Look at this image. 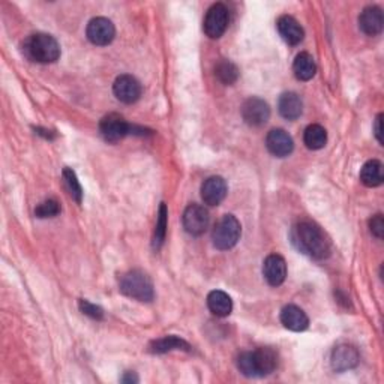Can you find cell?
Here are the masks:
<instances>
[{
    "mask_svg": "<svg viewBox=\"0 0 384 384\" xmlns=\"http://www.w3.org/2000/svg\"><path fill=\"white\" fill-rule=\"evenodd\" d=\"M293 244L298 246L299 251L308 254L312 258H326L330 254V242L314 222L302 221L293 228Z\"/></svg>",
    "mask_w": 384,
    "mask_h": 384,
    "instance_id": "obj_1",
    "label": "cell"
},
{
    "mask_svg": "<svg viewBox=\"0 0 384 384\" xmlns=\"http://www.w3.org/2000/svg\"><path fill=\"white\" fill-rule=\"evenodd\" d=\"M278 366V356L272 348H258L239 356L237 368L245 377H264L272 374Z\"/></svg>",
    "mask_w": 384,
    "mask_h": 384,
    "instance_id": "obj_2",
    "label": "cell"
},
{
    "mask_svg": "<svg viewBox=\"0 0 384 384\" xmlns=\"http://www.w3.org/2000/svg\"><path fill=\"white\" fill-rule=\"evenodd\" d=\"M24 55L38 64H53L60 57L59 42L47 33L32 35L23 44Z\"/></svg>",
    "mask_w": 384,
    "mask_h": 384,
    "instance_id": "obj_3",
    "label": "cell"
},
{
    "mask_svg": "<svg viewBox=\"0 0 384 384\" xmlns=\"http://www.w3.org/2000/svg\"><path fill=\"white\" fill-rule=\"evenodd\" d=\"M120 291L125 296L140 302H150L155 298L154 285H152L150 278L140 271H131L122 276Z\"/></svg>",
    "mask_w": 384,
    "mask_h": 384,
    "instance_id": "obj_4",
    "label": "cell"
},
{
    "mask_svg": "<svg viewBox=\"0 0 384 384\" xmlns=\"http://www.w3.org/2000/svg\"><path fill=\"white\" fill-rule=\"evenodd\" d=\"M240 233H242V227H240V222L236 219V217H222L212 231L213 245L221 249V251H227V249H231L239 242Z\"/></svg>",
    "mask_w": 384,
    "mask_h": 384,
    "instance_id": "obj_5",
    "label": "cell"
},
{
    "mask_svg": "<svg viewBox=\"0 0 384 384\" xmlns=\"http://www.w3.org/2000/svg\"><path fill=\"white\" fill-rule=\"evenodd\" d=\"M228 28V10L226 5L215 3L210 6L206 17H204L203 29L204 33L212 39H218L226 33Z\"/></svg>",
    "mask_w": 384,
    "mask_h": 384,
    "instance_id": "obj_6",
    "label": "cell"
},
{
    "mask_svg": "<svg viewBox=\"0 0 384 384\" xmlns=\"http://www.w3.org/2000/svg\"><path fill=\"white\" fill-rule=\"evenodd\" d=\"M209 212L200 204H191L183 213V227L192 236H201L209 227Z\"/></svg>",
    "mask_w": 384,
    "mask_h": 384,
    "instance_id": "obj_7",
    "label": "cell"
},
{
    "mask_svg": "<svg viewBox=\"0 0 384 384\" xmlns=\"http://www.w3.org/2000/svg\"><path fill=\"white\" fill-rule=\"evenodd\" d=\"M100 132L105 141L118 143L131 132V125H128L120 114L111 113L101 120Z\"/></svg>",
    "mask_w": 384,
    "mask_h": 384,
    "instance_id": "obj_8",
    "label": "cell"
},
{
    "mask_svg": "<svg viewBox=\"0 0 384 384\" xmlns=\"http://www.w3.org/2000/svg\"><path fill=\"white\" fill-rule=\"evenodd\" d=\"M87 39L91 41L95 46H109V44L114 39L116 29L114 24L105 19V17H96V19L91 20L87 24Z\"/></svg>",
    "mask_w": 384,
    "mask_h": 384,
    "instance_id": "obj_9",
    "label": "cell"
},
{
    "mask_svg": "<svg viewBox=\"0 0 384 384\" xmlns=\"http://www.w3.org/2000/svg\"><path fill=\"white\" fill-rule=\"evenodd\" d=\"M242 118L249 127H262L271 118L269 104L262 98H249L242 105Z\"/></svg>",
    "mask_w": 384,
    "mask_h": 384,
    "instance_id": "obj_10",
    "label": "cell"
},
{
    "mask_svg": "<svg viewBox=\"0 0 384 384\" xmlns=\"http://www.w3.org/2000/svg\"><path fill=\"white\" fill-rule=\"evenodd\" d=\"M113 92L116 98L123 104H134L141 96V84L132 75H120L116 78L113 84Z\"/></svg>",
    "mask_w": 384,
    "mask_h": 384,
    "instance_id": "obj_11",
    "label": "cell"
},
{
    "mask_svg": "<svg viewBox=\"0 0 384 384\" xmlns=\"http://www.w3.org/2000/svg\"><path fill=\"white\" fill-rule=\"evenodd\" d=\"M227 195V183L221 176H212L201 185V199L209 206H218Z\"/></svg>",
    "mask_w": 384,
    "mask_h": 384,
    "instance_id": "obj_12",
    "label": "cell"
},
{
    "mask_svg": "<svg viewBox=\"0 0 384 384\" xmlns=\"http://www.w3.org/2000/svg\"><path fill=\"white\" fill-rule=\"evenodd\" d=\"M266 146L273 156L285 158L293 152L294 143L289 132H285L284 129H272L266 137Z\"/></svg>",
    "mask_w": 384,
    "mask_h": 384,
    "instance_id": "obj_13",
    "label": "cell"
},
{
    "mask_svg": "<svg viewBox=\"0 0 384 384\" xmlns=\"http://www.w3.org/2000/svg\"><path fill=\"white\" fill-rule=\"evenodd\" d=\"M263 273L266 281L269 282L272 287H280L285 281V276H287V263H285L281 255L272 254L264 260Z\"/></svg>",
    "mask_w": 384,
    "mask_h": 384,
    "instance_id": "obj_14",
    "label": "cell"
},
{
    "mask_svg": "<svg viewBox=\"0 0 384 384\" xmlns=\"http://www.w3.org/2000/svg\"><path fill=\"white\" fill-rule=\"evenodd\" d=\"M384 17L378 6L365 8L359 15V28L368 37H377L383 32Z\"/></svg>",
    "mask_w": 384,
    "mask_h": 384,
    "instance_id": "obj_15",
    "label": "cell"
},
{
    "mask_svg": "<svg viewBox=\"0 0 384 384\" xmlns=\"http://www.w3.org/2000/svg\"><path fill=\"white\" fill-rule=\"evenodd\" d=\"M332 368L336 372H344L354 368L359 363V353L353 345H338L332 353Z\"/></svg>",
    "mask_w": 384,
    "mask_h": 384,
    "instance_id": "obj_16",
    "label": "cell"
},
{
    "mask_svg": "<svg viewBox=\"0 0 384 384\" xmlns=\"http://www.w3.org/2000/svg\"><path fill=\"white\" fill-rule=\"evenodd\" d=\"M276 28H278L281 38L287 44H290V46H298V44L303 41V37H305L302 26L290 15L280 17L278 23H276Z\"/></svg>",
    "mask_w": 384,
    "mask_h": 384,
    "instance_id": "obj_17",
    "label": "cell"
},
{
    "mask_svg": "<svg viewBox=\"0 0 384 384\" xmlns=\"http://www.w3.org/2000/svg\"><path fill=\"white\" fill-rule=\"evenodd\" d=\"M281 323L285 329L293 330V332H303L309 326L308 316L296 305L285 307L281 312Z\"/></svg>",
    "mask_w": 384,
    "mask_h": 384,
    "instance_id": "obj_18",
    "label": "cell"
},
{
    "mask_svg": "<svg viewBox=\"0 0 384 384\" xmlns=\"http://www.w3.org/2000/svg\"><path fill=\"white\" fill-rule=\"evenodd\" d=\"M280 113L284 119L287 120H296L302 116L303 111V104L300 96L294 92H287L281 95L280 102H278Z\"/></svg>",
    "mask_w": 384,
    "mask_h": 384,
    "instance_id": "obj_19",
    "label": "cell"
},
{
    "mask_svg": "<svg viewBox=\"0 0 384 384\" xmlns=\"http://www.w3.org/2000/svg\"><path fill=\"white\" fill-rule=\"evenodd\" d=\"M208 307L213 316L217 317H228L233 311V302L227 293L215 290L210 291L208 296Z\"/></svg>",
    "mask_w": 384,
    "mask_h": 384,
    "instance_id": "obj_20",
    "label": "cell"
},
{
    "mask_svg": "<svg viewBox=\"0 0 384 384\" xmlns=\"http://www.w3.org/2000/svg\"><path fill=\"white\" fill-rule=\"evenodd\" d=\"M293 71L294 75H296V78L300 80V82H309L317 73L314 57H312L309 53H300L296 60H294Z\"/></svg>",
    "mask_w": 384,
    "mask_h": 384,
    "instance_id": "obj_21",
    "label": "cell"
},
{
    "mask_svg": "<svg viewBox=\"0 0 384 384\" xmlns=\"http://www.w3.org/2000/svg\"><path fill=\"white\" fill-rule=\"evenodd\" d=\"M360 181L365 186L375 188L380 186L384 181L383 164L377 159H372L366 163L360 170Z\"/></svg>",
    "mask_w": 384,
    "mask_h": 384,
    "instance_id": "obj_22",
    "label": "cell"
},
{
    "mask_svg": "<svg viewBox=\"0 0 384 384\" xmlns=\"http://www.w3.org/2000/svg\"><path fill=\"white\" fill-rule=\"evenodd\" d=\"M173 350H190V344L185 342L183 339L177 338V336H165L161 338L158 341H154L150 344V351L156 353V354H163L167 351H173Z\"/></svg>",
    "mask_w": 384,
    "mask_h": 384,
    "instance_id": "obj_23",
    "label": "cell"
},
{
    "mask_svg": "<svg viewBox=\"0 0 384 384\" xmlns=\"http://www.w3.org/2000/svg\"><path fill=\"white\" fill-rule=\"evenodd\" d=\"M303 141L311 150L323 149L327 143V132L320 125H309L305 129V134H303Z\"/></svg>",
    "mask_w": 384,
    "mask_h": 384,
    "instance_id": "obj_24",
    "label": "cell"
},
{
    "mask_svg": "<svg viewBox=\"0 0 384 384\" xmlns=\"http://www.w3.org/2000/svg\"><path fill=\"white\" fill-rule=\"evenodd\" d=\"M215 74L219 78V82L224 84H233L239 78V69L230 60H221L215 68Z\"/></svg>",
    "mask_w": 384,
    "mask_h": 384,
    "instance_id": "obj_25",
    "label": "cell"
},
{
    "mask_svg": "<svg viewBox=\"0 0 384 384\" xmlns=\"http://www.w3.org/2000/svg\"><path fill=\"white\" fill-rule=\"evenodd\" d=\"M167 217H168V210L167 206L163 203L159 208V213H158V222H156V228H155V237H154V248L159 249L163 246L164 240H165V235H167Z\"/></svg>",
    "mask_w": 384,
    "mask_h": 384,
    "instance_id": "obj_26",
    "label": "cell"
},
{
    "mask_svg": "<svg viewBox=\"0 0 384 384\" xmlns=\"http://www.w3.org/2000/svg\"><path fill=\"white\" fill-rule=\"evenodd\" d=\"M64 181H65V186H66L68 192L71 194V197H73L77 203H82L83 188H82V185H80L78 179L73 170L71 168L64 170Z\"/></svg>",
    "mask_w": 384,
    "mask_h": 384,
    "instance_id": "obj_27",
    "label": "cell"
},
{
    "mask_svg": "<svg viewBox=\"0 0 384 384\" xmlns=\"http://www.w3.org/2000/svg\"><path fill=\"white\" fill-rule=\"evenodd\" d=\"M60 213V206L56 200H47L42 201L39 206L35 209V215L38 218L44 219V218H53Z\"/></svg>",
    "mask_w": 384,
    "mask_h": 384,
    "instance_id": "obj_28",
    "label": "cell"
},
{
    "mask_svg": "<svg viewBox=\"0 0 384 384\" xmlns=\"http://www.w3.org/2000/svg\"><path fill=\"white\" fill-rule=\"evenodd\" d=\"M80 309H82L84 316H89L93 320H101L104 317V311L87 300H80Z\"/></svg>",
    "mask_w": 384,
    "mask_h": 384,
    "instance_id": "obj_29",
    "label": "cell"
},
{
    "mask_svg": "<svg viewBox=\"0 0 384 384\" xmlns=\"http://www.w3.org/2000/svg\"><path fill=\"white\" fill-rule=\"evenodd\" d=\"M369 228H371V233L375 237L381 239L384 236V219H383V215L372 217L371 221H369Z\"/></svg>",
    "mask_w": 384,
    "mask_h": 384,
    "instance_id": "obj_30",
    "label": "cell"
},
{
    "mask_svg": "<svg viewBox=\"0 0 384 384\" xmlns=\"http://www.w3.org/2000/svg\"><path fill=\"white\" fill-rule=\"evenodd\" d=\"M383 114H378L377 119H375V125H374V131H375V137H377L380 145H383Z\"/></svg>",
    "mask_w": 384,
    "mask_h": 384,
    "instance_id": "obj_31",
    "label": "cell"
},
{
    "mask_svg": "<svg viewBox=\"0 0 384 384\" xmlns=\"http://www.w3.org/2000/svg\"><path fill=\"white\" fill-rule=\"evenodd\" d=\"M122 381H123V383H132V381L136 383V381H138V378L136 377V375H131V372H129V374L125 375V377L122 378Z\"/></svg>",
    "mask_w": 384,
    "mask_h": 384,
    "instance_id": "obj_32",
    "label": "cell"
}]
</instances>
